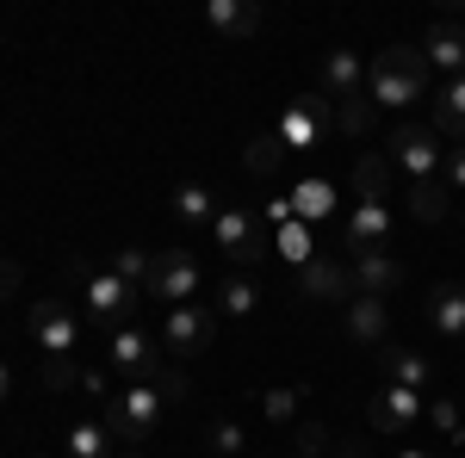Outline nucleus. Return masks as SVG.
Here are the masks:
<instances>
[{
	"label": "nucleus",
	"instance_id": "obj_1",
	"mask_svg": "<svg viewBox=\"0 0 465 458\" xmlns=\"http://www.w3.org/2000/svg\"><path fill=\"white\" fill-rule=\"evenodd\" d=\"M422 93H429V56L410 44L379 50V63L366 69V100L372 106H416Z\"/></svg>",
	"mask_w": 465,
	"mask_h": 458
},
{
	"label": "nucleus",
	"instance_id": "obj_2",
	"mask_svg": "<svg viewBox=\"0 0 465 458\" xmlns=\"http://www.w3.org/2000/svg\"><path fill=\"white\" fill-rule=\"evenodd\" d=\"M162 390L155 385H124L118 396L100 403V422H106L112 440H124V446H149V434L162 427Z\"/></svg>",
	"mask_w": 465,
	"mask_h": 458
},
{
	"label": "nucleus",
	"instance_id": "obj_3",
	"mask_svg": "<svg viewBox=\"0 0 465 458\" xmlns=\"http://www.w3.org/2000/svg\"><path fill=\"white\" fill-rule=\"evenodd\" d=\"M212 236H217V248L236 260V267H261L267 260V248H273V229H267V217H254V211H217V223H212Z\"/></svg>",
	"mask_w": 465,
	"mask_h": 458
},
{
	"label": "nucleus",
	"instance_id": "obj_4",
	"mask_svg": "<svg viewBox=\"0 0 465 458\" xmlns=\"http://www.w3.org/2000/svg\"><path fill=\"white\" fill-rule=\"evenodd\" d=\"M143 297H162L168 310L193 304V297H199V260H193L186 248H162V254H155V267H149Z\"/></svg>",
	"mask_w": 465,
	"mask_h": 458
},
{
	"label": "nucleus",
	"instance_id": "obj_5",
	"mask_svg": "<svg viewBox=\"0 0 465 458\" xmlns=\"http://www.w3.org/2000/svg\"><path fill=\"white\" fill-rule=\"evenodd\" d=\"M391 168H403L410 180H440V161H447V149L434 137L429 124H397L391 131Z\"/></svg>",
	"mask_w": 465,
	"mask_h": 458
},
{
	"label": "nucleus",
	"instance_id": "obj_6",
	"mask_svg": "<svg viewBox=\"0 0 465 458\" xmlns=\"http://www.w3.org/2000/svg\"><path fill=\"white\" fill-rule=\"evenodd\" d=\"M422 409H429L422 390H403V385H379L366 396V422H372V434H385V440H403Z\"/></svg>",
	"mask_w": 465,
	"mask_h": 458
},
{
	"label": "nucleus",
	"instance_id": "obj_7",
	"mask_svg": "<svg viewBox=\"0 0 465 458\" xmlns=\"http://www.w3.org/2000/svg\"><path fill=\"white\" fill-rule=\"evenodd\" d=\"M137 297H143V291H137L131 279H118V273L106 267L100 279H87V317L100 322L106 335H118V328H131V310H137Z\"/></svg>",
	"mask_w": 465,
	"mask_h": 458
},
{
	"label": "nucleus",
	"instance_id": "obj_8",
	"mask_svg": "<svg viewBox=\"0 0 465 458\" xmlns=\"http://www.w3.org/2000/svg\"><path fill=\"white\" fill-rule=\"evenodd\" d=\"M217 335V310L212 304H180V310H168L162 317V347L180 353V359H193V353H205Z\"/></svg>",
	"mask_w": 465,
	"mask_h": 458
},
{
	"label": "nucleus",
	"instance_id": "obj_9",
	"mask_svg": "<svg viewBox=\"0 0 465 458\" xmlns=\"http://www.w3.org/2000/svg\"><path fill=\"white\" fill-rule=\"evenodd\" d=\"M106 359L124 372V378H131V385H155V372L168 365V359H162V347L149 341L143 328H118V335H106Z\"/></svg>",
	"mask_w": 465,
	"mask_h": 458
},
{
	"label": "nucleus",
	"instance_id": "obj_10",
	"mask_svg": "<svg viewBox=\"0 0 465 458\" xmlns=\"http://www.w3.org/2000/svg\"><path fill=\"white\" fill-rule=\"evenodd\" d=\"M32 341L44 347V359H74V341H81V328H74L69 304H56V297H37V304H32Z\"/></svg>",
	"mask_w": 465,
	"mask_h": 458
},
{
	"label": "nucleus",
	"instance_id": "obj_11",
	"mask_svg": "<svg viewBox=\"0 0 465 458\" xmlns=\"http://www.w3.org/2000/svg\"><path fill=\"white\" fill-rule=\"evenodd\" d=\"M292 285H298L304 297H317V304H354V273H348L341 260H329V254H311V260L292 273Z\"/></svg>",
	"mask_w": 465,
	"mask_h": 458
},
{
	"label": "nucleus",
	"instance_id": "obj_12",
	"mask_svg": "<svg viewBox=\"0 0 465 458\" xmlns=\"http://www.w3.org/2000/svg\"><path fill=\"white\" fill-rule=\"evenodd\" d=\"M354 297H391L397 285H403V260H397L391 248H372V254H354Z\"/></svg>",
	"mask_w": 465,
	"mask_h": 458
},
{
	"label": "nucleus",
	"instance_id": "obj_13",
	"mask_svg": "<svg viewBox=\"0 0 465 458\" xmlns=\"http://www.w3.org/2000/svg\"><path fill=\"white\" fill-rule=\"evenodd\" d=\"M317 81H322V100H329V106L360 100V93H366V63H360V50H329Z\"/></svg>",
	"mask_w": 465,
	"mask_h": 458
},
{
	"label": "nucleus",
	"instance_id": "obj_14",
	"mask_svg": "<svg viewBox=\"0 0 465 458\" xmlns=\"http://www.w3.org/2000/svg\"><path fill=\"white\" fill-rule=\"evenodd\" d=\"M322 131H329V100H317V93H311V100H292V106L280 112V124H273V137L286 142V155L304 149L311 137H322Z\"/></svg>",
	"mask_w": 465,
	"mask_h": 458
},
{
	"label": "nucleus",
	"instance_id": "obj_15",
	"mask_svg": "<svg viewBox=\"0 0 465 458\" xmlns=\"http://www.w3.org/2000/svg\"><path fill=\"white\" fill-rule=\"evenodd\" d=\"M341 242L354 248V254H372V248L391 242V211H385V199H360L354 217H348V229H341Z\"/></svg>",
	"mask_w": 465,
	"mask_h": 458
},
{
	"label": "nucleus",
	"instance_id": "obj_16",
	"mask_svg": "<svg viewBox=\"0 0 465 458\" xmlns=\"http://www.w3.org/2000/svg\"><path fill=\"white\" fill-rule=\"evenodd\" d=\"M422 56H429V69H440L447 81H460V74H465V25H460V19H434Z\"/></svg>",
	"mask_w": 465,
	"mask_h": 458
},
{
	"label": "nucleus",
	"instance_id": "obj_17",
	"mask_svg": "<svg viewBox=\"0 0 465 458\" xmlns=\"http://www.w3.org/2000/svg\"><path fill=\"white\" fill-rule=\"evenodd\" d=\"M429 328L440 335V341H465V285L440 279L429 291Z\"/></svg>",
	"mask_w": 465,
	"mask_h": 458
},
{
	"label": "nucleus",
	"instance_id": "obj_18",
	"mask_svg": "<svg viewBox=\"0 0 465 458\" xmlns=\"http://www.w3.org/2000/svg\"><path fill=\"white\" fill-rule=\"evenodd\" d=\"M385 328H391L385 297H354V304H348V341H360V347H385Z\"/></svg>",
	"mask_w": 465,
	"mask_h": 458
},
{
	"label": "nucleus",
	"instance_id": "obj_19",
	"mask_svg": "<svg viewBox=\"0 0 465 458\" xmlns=\"http://www.w3.org/2000/svg\"><path fill=\"white\" fill-rule=\"evenodd\" d=\"M205 25L223 37H254L261 32V6H249V0H212L205 6Z\"/></svg>",
	"mask_w": 465,
	"mask_h": 458
},
{
	"label": "nucleus",
	"instance_id": "obj_20",
	"mask_svg": "<svg viewBox=\"0 0 465 458\" xmlns=\"http://www.w3.org/2000/svg\"><path fill=\"white\" fill-rule=\"evenodd\" d=\"M379 359H385V385H403V390H429V359H422V353H403V347H385L379 353Z\"/></svg>",
	"mask_w": 465,
	"mask_h": 458
},
{
	"label": "nucleus",
	"instance_id": "obj_21",
	"mask_svg": "<svg viewBox=\"0 0 465 458\" xmlns=\"http://www.w3.org/2000/svg\"><path fill=\"white\" fill-rule=\"evenodd\" d=\"M434 124L453 142H465V74L460 81H440V100H434Z\"/></svg>",
	"mask_w": 465,
	"mask_h": 458
},
{
	"label": "nucleus",
	"instance_id": "obj_22",
	"mask_svg": "<svg viewBox=\"0 0 465 458\" xmlns=\"http://www.w3.org/2000/svg\"><path fill=\"white\" fill-rule=\"evenodd\" d=\"M385 186H391V155L385 149H366L354 161V192L360 199H385Z\"/></svg>",
	"mask_w": 465,
	"mask_h": 458
},
{
	"label": "nucleus",
	"instance_id": "obj_23",
	"mask_svg": "<svg viewBox=\"0 0 465 458\" xmlns=\"http://www.w3.org/2000/svg\"><path fill=\"white\" fill-rule=\"evenodd\" d=\"M174 217L186 223V229H212L217 223V199L205 192V186H180L174 192Z\"/></svg>",
	"mask_w": 465,
	"mask_h": 458
},
{
	"label": "nucleus",
	"instance_id": "obj_24",
	"mask_svg": "<svg viewBox=\"0 0 465 458\" xmlns=\"http://www.w3.org/2000/svg\"><path fill=\"white\" fill-rule=\"evenodd\" d=\"M69 458H118V440L106 434V422H74L69 427Z\"/></svg>",
	"mask_w": 465,
	"mask_h": 458
},
{
	"label": "nucleus",
	"instance_id": "obj_25",
	"mask_svg": "<svg viewBox=\"0 0 465 458\" xmlns=\"http://www.w3.org/2000/svg\"><path fill=\"white\" fill-rule=\"evenodd\" d=\"M254 304H261V291H254V285L242 279V273L217 285V317H230V322H249V317H254Z\"/></svg>",
	"mask_w": 465,
	"mask_h": 458
},
{
	"label": "nucleus",
	"instance_id": "obj_26",
	"mask_svg": "<svg viewBox=\"0 0 465 458\" xmlns=\"http://www.w3.org/2000/svg\"><path fill=\"white\" fill-rule=\"evenodd\" d=\"M280 161H286V142L273 137V131H254L242 168H249V174H280Z\"/></svg>",
	"mask_w": 465,
	"mask_h": 458
},
{
	"label": "nucleus",
	"instance_id": "obj_27",
	"mask_svg": "<svg viewBox=\"0 0 465 458\" xmlns=\"http://www.w3.org/2000/svg\"><path fill=\"white\" fill-rule=\"evenodd\" d=\"M410 211L422 223H440L447 217V180H410Z\"/></svg>",
	"mask_w": 465,
	"mask_h": 458
},
{
	"label": "nucleus",
	"instance_id": "obj_28",
	"mask_svg": "<svg viewBox=\"0 0 465 458\" xmlns=\"http://www.w3.org/2000/svg\"><path fill=\"white\" fill-rule=\"evenodd\" d=\"M372 118H379V106H372L366 93H360V100H341V106H335V124H341L348 137H366V131H372Z\"/></svg>",
	"mask_w": 465,
	"mask_h": 458
},
{
	"label": "nucleus",
	"instance_id": "obj_29",
	"mask_svg": "<svg viewBox=\"0 0 465 458\" xmlns=\"http://www.w3.org/2000/svg\"><path fill=\"white\" fill-rule=\"evenodd\" d=\"M149 267H155V254H149V248H118V260H112V273H118V279H131L137 291L149 285Z\"/></svg>",
	"mask_w": 465,
	"mask_h": 458
},
{
	"label": "nucleus",
	"instance_id": "obj_30",
	"mask_svg": "<svg viewBox=\"0 0 465 458\" xmlns=\"http://www.w3.org/2000/svg\"><path fill=\"white\" fill-rule=\"evenodd\" d=\"M292 199H298V205H292L298 217H322L329 205H335V192H329V180H304V186H298Z\"/></svg>",
	"mask_w": 465,
	"mask_h": 458
},
{
	"label": "nucleus",
	"instance_id": "obj_31",
	"mask_svg": "<svg viewBox=\"0 0 465 458\" xmlns=\"http://www.w3.org/2000/svg\"><path fill=\"white\" fill-rule=\"evenodd\" d=\"M429 422L453 440V446H465V422H460V403H447V396H434L429 403Z\"/></svg>",
	"mask_w": 465,
	"mask_h": 458
},
{
	"label": "nucleus",
	"instance_id": "obj_32",
	"mask_svg": "<svg viewBox=\"0 0 465 458\" xmlns=\"http://www.w3.org/2000/svg\"><path fill=\"white\" fill-rule=\"evenodd\" d=\"M298 396H304V390H261L254 403H261L267 422H292V415H298Z\"/></svg>",
	"mask_w": 465,
	"mask_h": 458
},
{
	"label": "nucleus",
	"instance_id": "obj_33",
	"mask_svg": "<svg viewBox=\"0 0 465 458\" xmlns=\"http://www.w3.org/2000/svg\"><path fill=\"white\" fill-rule=\"evenodd\" d=\"M292 453L322 458V453H329V427H322V422H298V434H292Z\"/></svg>",
	"mask_w": 465,
	"mask_h": 458
},
{
	"label": "nucleus",
	"instance_id": "obj_34",
	"mask_svg": "<svg viewBox=\"0 0 465 458\" xmlns=\"http://www.w3.org/2000/svg\"><path fill=\"white\" fill-rule=\"evenodd\" d=\"M212 446H217V458H236L242 446H249L242 422H212Z\"/></svg>",
	"mask_w": 465,
	"mask_h": 458
},
{
	"label": "nucleus",
	"instance_id": "obj_35",
	"mask_svg": "<svg viewBox=\"0 0 465 458\" xmlns=\"http://www.w3.org/2000/svg\"><path fill=\"white\" fill-rule=\"evenodd\" d=\"M44 385H50V390L81 385V365H74V359H44Z\"/></svg>",
	"mask_w": 465,
	"mask_h": 458
},
{
	"label": "nucleus",
	"instance_id": "obj_36",
	"mask_svg": "<svg viewBox=\"0 0 465 458\" xmlns=\"http://www.w3.org/2000/svg\"><path fill=\"white\" fill-rule=\"evenodd\" d=\"M155 390H162V396H168V403H186V372H174V365H162V372H155Z\"/></svg>",
	"mask_w": 465,
	"mask_h": 458
},
{
	"label": "nucleus",
	"instance_id": "obj_37",
	"mask_svg": "<svg viewBox=\"0 0 465 458\" xmlns=\"http://www.w3.org/2000/svg\"><path fill=\"white\" fill-rule=\"evenodd\" d=\"M280 254H286L292 267H304V260H311V236H304V229H286V236H280Z\"/></svg>",
	"mask_w": 465,
	"mask_h": 458
},
{
	"label": "nucleus",
	"instance_id": "obj_38",
	"mask_svg": "<svg viewBox=\"0 0 465 458\" xmlns=\"http://www.w3.org/2000/svg\"><path fill=\"white\" fill-rule=\"evenodd\" d=\"M440 174H447V186H453V192H465V142H453V149H447Z\"/></svg>",
	"mask_w": 465,
	"mask_h": 458
},
{
	"label": "nucleus",
	"instance_id": "obj_39",
	"mask_svg": "<svg viewBox=\"0 0 465 458\" xmlns=\"http://www.w3.org/2000/svg\"><path fill=\"white\" fill-rule=\"evenodd\" d=\"M19 285H25L19 260H0V304H6V297H19Z\"/></svg>",
	"mask_w": 465,
	"mask_h": 458
},
{
	"label": "nucleus",
	"instance_id": "obj_40",
	"mask_svg": "<svg viewBox=\"0 0 465 458\" xmlns=\"http://www.w3.org/2000/svg\"><path fill=\"white\" fill-rule=\"evenodd\" d=\"M81 390H87V396H100V403H106V372H81Z\"/></svg>",
	"mask_w": 465,
	"mask_h": 458
},
{
	"label": "nucleus",
	"instance_id": "obj_41",
	"mask_svg": "<svg viewBox=\"0 0 465 458\" xmlns=\"http://www.w3.org/2000/svg\"><path fill=\"white\" fill-rule=\"evenodd\" d=\"M6 396H13V365L0 359V403H6Z\"/></svg>",
	"mask_w": 465,
	"mask_h": 458
},
{
	"label": "nucleus",
	"instance_id": "obj_42",
	"mask_svg": "<svg viewBox=\"0 0 465 458\" xmlns=\"http://www.w3.org/2000/svg\"><path fill=\"white\" fill-rule=\"evenodd\" d=\"M397 458H434L429 446H397Z\"/></svg>",
	"mask_w": 465,
	"mask_h": 458
},
{
	"label": "nucleus",
	"instance_id": "obj_43",
	"mask_svg": "<svg viewBox=\"0 0 465 458\" xmlns=\"http://www.w3.org/2000/svg\"><path fill=\"white\" fill-rule=\"evenodd\" d=\"M335 458H366V453H360V446H341V453H335Z\"/></svg>",
	"mask_w": 465,
	"mask_h": 458
},
{
	"label": "nucleus",
	"instance_id": "obj_44",
	"mask_svg": "<svg viewBox=\"0 0 465 458\" xmlns=\"http://www.w3.org/2000/svg\"><path fill=\"white\" fill-rule=\"evenodd\" d=\"M118 458H143V453H118Z\"/></svg>",
	"mask_w": 465,
	"mask_h": 458
},
{
	"label": "nucleus",
	"instance_id": "obj_45",
	"mask_svg": "<svg viewBox=\"0 0 465 458\" xmlns=\"http://www.w3.org/2000/svg\"><path fill=\"white\" fill-rule=\"evenodd\" d=\"M286 458H311V453H286Z\"/></svg>",
	"mask_w": 465,
	"mask_h": 458
},
{
	"label": "nucleus",
	"instance_id": "obj_46",
	"mask_svg": "<svg viewBox=\"0 0 465 458\" xmlns=\"http://www.w3.org/2000/svg\"><path fill=\"white\" fill-rule=\"evenodd\" d=\"M37 458H44V453H37Z\"/></svg>",
	"mask_w": 465,
	"mask_h": 458
}]
</instances>
